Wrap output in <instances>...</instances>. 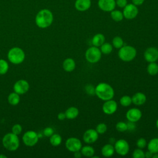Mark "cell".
Here are the masks:
<instances>
[{
    "label": "cell",
    "instance_id": "1",
    "mask_svg": "<svg viewBox=\"0 0 158 158\" xmlns=\"http://www.w3.org/2000/svg\"><path fill=\"white\" fill-rule=\"evenodd\" d=\"M54 20L52 12L47 9L40 10L35 17L36 25L40 28H46L51 25Z\"/></svg>",
    "mask_w": 158,
    "mask_h": 158
},
{
    "label": "cell",
    "instance_id": "2",
    "mask_svg": "<svg viewBox=\"0 0 158 158\" xmlns=\"http://www.w3.org/2000/svg\"><path fill=\"white\" fill-rule=\"evenodd\" d=\"M95 94L98 98L105 101L113 99L114 90L109 84L101 82L98 83L95 87Z\"/></svg>",
    "mask_w": 158,
    "mask_h": 158
},
{
    "label": "cell",
    "instance_id": "3",
    "mask_svg": "<svg viewBox=\"0 0 158 158\" xmlns=\"http://www.w3.org/2000/svg\"><path fill=\"white\" fill-rule=\"evenodd\" d=\"M2 143L3 146L7 150L10 151H16L20 146L18 135H16L13 133H8L6 134L2 138Z\"/></svg>",
    "mask_w": 158,
    "mask_h": 158
},
{
    "label": "cell",
    "instance_id": "4",
    "mask_svg": "<svg viewBox=\"0 0 158 158\" xmlns=\"http://www.w3.org/2000/svg\"><path fill=\"white\" fill-rule=\"evenodd\" d=\"M137 52L136 49L131 46L125 45L118 49V56L120 59L124 62H130L133 60L136 56Z\"/></svg>",
    "mask_w": 158,
    "mask_h": 158
},
{
    "label": "cell",
    "instance_id": "5",
    "mask_svg": "<svg viewBox=\"0 0 158 158\" xmlns=\"http://www.w3.org/2000/svg\"><path fill=\"white\" fill-rule=\"evenodd\" d=\"M8 60L14 64H20L23 62L25 54L23 49L19 47L11 48L7 53Z\"/></svg>",
    "mask_w": 158,
    "mask_h": 158
},
{
    "label": "cell",
    "instance_id": "6",
    "mask_svg": "<svg viewBox=\"0 0 158 158\" xmlns=\"http://www.w3.org/2000/svg\"><path fill=\"white\" fill-rule=\"evenodd\" d=\"M102 56V52L98 47L93 46L88 48L85 52L86 60L91 64H94L100 60Z\"/></svg>",
    "mask_w": 158,
    "mask_h": 158
},
{
    "label": "cell",
    "instance_id": "7",
    "mask_svg": "<svg viewBox=\"0 0 158 158\" xmlns=\"http://www.w3.org/2000/svg\"><path fill=\"white\" fill-rule=\"evenodd\" d=\"M115 152L118 155L123 156L127 155L130 150V146L127 141L124 139H120L114 143Z\"/></svg>",
    "mask_w": 158,
    "mask_h": 158
},
{
    "label": "cell",
    "instance_id": "8",
    "mask_svg": "<svg viewBox=\"0 0 158 158\" xmlns=\"http://www.w3.org/2000/svg\"><path fill=\"white\" fill-rule=\"evenodd\" d=\"M38 139L39 136L37 133L33 130H28L26 131L22 136V141L27 146H35L38 143Z\"/></svg>",
    "mask_w": 158,
    "mask_h": 158
},
{
    "label": "cell",
    "instance_id": "9",
    "mask_svg": "<svg viewBox=\"0 0 158 158\" xmlns=\"http://www.w3.org/2000/svg\"><path fill=\"white\" fill-rule=\"evenodd\" d=\"M65 148L70 152H75L80 151L82 147V143L80 139L76 137H70L65 141Z\"/></svg>",
    "mask_w": 158,
    "mask_h": 158
},
{
    "label": "cell",
    "instance_id": "10",
    "mask_svg": "<svg viewBox=\"0 0 158 158\" xmlns=\"http://www.w3.org/2000/svg\"><path fill=\"white\" fill-rule=\"evenodd\" d=\"M123 9V15L124 18L126 19L132 20L135 19L138 14V9L137 6L133 3L127 4V5Z\"/></svg>",
    "mask_w": 158,
    "mask_h": 158
},
{
    "label": "cell",
    "instance_id": "11",
    "mask_svg": "<svg viewBox=\"0 0 158 158\" xmlns=\"http://www.w3.org/2000/svg\"><path fill=\"white\" fill-rule=\"evenodd\" d=\"M117 107V102L112 99L104 101L102 106V109L103 112L106 115H112L116 112Z\"/></svg>",
    "mask_w": 158,
    "mask_h": 158
},
{
    "label": "cell",
    "instance_id": "12",
    "mask_svg": "<svg viewBox=\"0 0 158 158\" xmlns=\"http://www.w3.org/2000/svg\"><path fill=\"white\" fill-rule=\"evenodd\" d=\"M99 138V134L95 129L89 128L86 130L83 135V139L87 144L95 143Z\"/></svg>",
    "mask_w": 158,
    "mask_h": 158
},
{
    "label": "cell",
    "instance_id": "13",
    "mask_svg": "<svg viewBox=\"0 0 158 158\" xmlns=\"http://www.w3.org/2000/svg\"><path fill=\"white\" fill-rule=\"evenodd\" d=\"M30 88L28 82L25 80H19L17 81L13 86L14 91L19 94H23L26 93Z\"/></svg>",
    "mask_w": 158,
    "mask_h": 158
},
{
    "label": "cell",
    "instance_id": "14",
    "mask_svg": "<svg viewBox=\"0 0 158 158\" xmlns=\"http://www.w3.org/2000/svg\"><path fill=\"white\" fill-rule=\"evenodd\" d=\"M144 58L148 62H156L158 60V49L156 47L148 48L144 52Z\"/></svg>",
    "mask_w": 158,
    "mask_h": 158
},
{
    "label": "cell",
    "instance_id": "15",
    "mask_svg": "<svg viewBox=\"0 0 158 158\" xmlns=\"http://www.w3.org/2000/svg\"><path fill=\"white\" fill-rule=\"evenodd\" d=\"M98 6L101 10L110 12L115 9L116 6L115 0H98Z\"/></svg>",
    "mask_w": 158,
    "mask_h": 158
},
{
    "label": "cell",
    "instance_id": "16",
    "mask_svg": "<svg viewBox=\"0 0 158 158\" xmlns=\"http://www.w3.org/2000/svg\"><path fill=\"white\" fill-rule=\"evenodd\" d=\"M142 117V112L138 108H131L127 110L126 113V118L129 122H136L139 121Z\"/></svg>",
    "mask_w": 158,
    "mask_h": 158
},
{
    "label": "cell",
    "instance_id": "17",
    "mask_svg": "<svg viewBox=\"0 0 158 158\" xmlns=\"http://www.w3.org/2000/svg\"><path fill=\"white\" fill-rule=\"evenodd\" d=\"M91 6V0H76L75 2V9L80 12H84L88 10Z\"/></svg>",
    "mask_w": 158,
    "mask_h": 158
},
{
    "label": "cell",
    "instance_id": "18",
    "mask_svg": "<svg viewBox=\"0 0 158 158\" xmlns=\"http://www.w3.org/2000/svg\"><path fill=\"white\" fill-rule=\"evenodd\" d=\"M132 103L136 106L143 105L146 101V95L141 92H137L131 97Z\"/></svg>",
    "mask_w": 158,
    "mask_h": 158
},
{
    "label": "cell",
    "instance_id": "19",
    "mask_svg": "<svg viewBox=\"0 0 158 158\" xmlns=\"http://www.w3.org/2000/svg\"><path fill=\"white\" fill-rule=\"evenodd\" d=\"M101 154L105 157H110L112 156L115 152L114 146L111 143L104 144L101 148Z\"/></svg>",
    "mask_w": 158,
    "mask_h": 158
},
{
    "label": "cell",
    "instance_id": "20",
    "mask_svg": "<svg viewBox=\"0 0 158 158\" xmlns=\"http://www.w3.org/2000/svg\"><path fill=\"white\" fill-rule=\"evenodd\" d=\"M76 67V64L75 60L72 58L65 59L62 63L63 69L67 72H70L74 70Z\"/></svg>",
    "mask_w": 158,
    "mask_h": 158
},
{
    "label": "cell",
    "instance_id": "21",
    "mask_svg": "<svg viewBox=\"0 0 158 158\" xmlns=\"http://www.w3.org/2000/svg\"><path fill=\"white\" fill-rule=\"evenodd\" d=\"M66 118L69 120H73L77 118L79 114V110L77 107L72 106L67 109L65 112Z\"/></svg>",
    "mask_w": 158,
    "mask_h": 158
},
{
    "label": "cell",
    "instance_id": "22",
    "mask_svg": "<svg viewBox=\"0 0 158 158\" xmlns=\"http://www.w3.org/2000/svg\"><path fill=\"white\" fill-rule=\"evenodd\" d=\"M105 42V36L102 33H97L94 35L91 40L93 46L100 47Z\"/></svg>",
    "mask_w": 158,
    "mask_h": 158
},
{
    "label": "cell",
    "instance_id": "23",
    "mask_svg": "<svg viewBox=\"0 0 158 158\" xmlns=\"http://www.w3.org/2000/svg\"><path fill=\"white\" fill-rule=\"evenodd\" d=\"M147 148L148 150L154 153L158 152V138H152L147 143Z\"/></svg>",
    "mask_w": 158,
    "mask_h": 158
},
{
    "label": "cell",
    "instance_id": "24",
    "mask_svg": "<svg viewBox=\"0 0 158 158\" xmlns=\"http://www.w3.org/2000/svg\"><path fill=\"white\" fill-rule=\"evenodd\" d=\"M80 152L83 156L87 157H91L94 154L95 151L93 146L89 145H86L81 147Z\"/></svg>",
    "mask_w": 158,
    "mask_h": 158
},
{
    "label": "cell",
    "instance_id": "25",
    "mask_svg": "<svg viewBox=\"0 0 158 158\" xmlns=\"http://www.w3.org/2000/svg\"><path fill=\"white\" fill-rule=\"evenodd\" d=\"M20 94H17L15 92H12L10 93L7 98V101L9 104H10L12 106H16L20 102Z\"/></svg>",
    "mask_w": 158,
    "mask_h": 158
},
{
    "label": "cell",
    "instance_id": "26",
    "mask_svg": "<svg viewBox=\"0 0 158 158\" xmlns=\"http://www.w3.org/2000/svg\"><path fill=\"white\" fill-rule=\"evenodd\" d=\"M147 72L149 75L154 76L158 73V64L156 62H149L147 66Z\"/></svg>",
    "mask_w": 158,
    "mask_h": 158
},
{
    "label": "cell",
    "instance_id": "27",
    "mask_svg": "<svg viewBox=\"0 0 158 158\" xmlns=\"http://www.w3.org/2000/svg\"><path fill=\"white\" fill-rule=\"evenodd\" d=\"M110 17L115 22H120L122 21L124 17L123 15V12L119 10L114 9L110 12Z\"/></svg>",
    "mask_w": 158,
    "mask_h": 158
},
{
    "label": "cell",
    "instance_id": "28",
    "mask_svg": "<svg viewBox=\"0 0 158 158\" xmlns=\"http://www.w3.org/2000/svg\"><path fill=\"white\" fill-rule=\"evenodd\" d=\"M49 142L53 146H58L62 143V137L60 135L57 133H54L50 136Z\"/></svg>",
    "mask_w": 158,
    "mask_h": 158
},
{
    "label": "cell",
    "instance_id": "29",
    "mask_svg": "<svg viewBox=\"0 0 158 158\" xmlns=\"http://www.w3.org/2000/svg\"><path fill=\"white\" fill-rule=\"evenodd\" d=\"M100 50L103 54L108 55L110 53L112 52L113 50V46L112 45L108 42H104L101 46H100Z\"/></svg>",
    "mask_w": 158,
    "mask_h": 158
},
{
    "label": "cell",
    "instance_id": "30",
    "mask_svg": "<svg viewBox=\"0 0 158 158\" xmlns=\"http://www.w3.org/2000/svg\"><path fill=\"white\" fill-rule=\"evenodd\" d=\"M112 45L116 49H120L124 45V42L120 36H117L112 39Z\"/></svg>",
    "mask_w": 158,
    "mask_h": 158
},
{
    "label": "cell",
    "instance_id": "31",
    "mask_svg": "<svg viewBox=\"0 0 158 158\" xmlns=\"http://www.w3.org/2000/svg\"><path fill=\"white\" fill-rule=\"evenodd\" d=\"M120 104L123 107H128L132 103L131 97L128 95H124L122 96L119 100Z\"/></svg>",
    "mask_w": 158,
    "mask_h": 158
},
{
    "label": "cell",
    "instance_id": "32",
    "mask_svg": "<svg viewBox=\"0 0 158 158\" xmlns=\"http://www.w3.org/2000/svg\"><path fill=\"white\" fill-rule=\"evenodd\" d=\"M9 69V64L4 59H0V75L6 74Z\"/></svg>",
    "mask_w": 158,
    "mask_h": 158
},
{
    "label": "cell",
    "instance_id": "33",
    "mask_svg": "<svg viewBox=\"0 0 158 158\" xmlns=\"http://www.w3.org/2000/svg\"><path fill=\"white\" fill-rule=\"evenodd\" d=\"M115 128L119 132H124L127 130V123L123 121L118 122L115 125Z\"/></svg>",
    "mask_w": 158,
    "mask_h": 158
},
{
    "label": "cell",
    "instance_id": "34",
    "mask_svg": "<svg viewBox=\"0 0 158 158\" xmlns=\"http://www.w3.org/2000/svg\"><path fill=\"white\" fill-rule=\"evenodd\" d=\"M95 130L99 135H102L107 131V127L104 123H99L97 125Z\"/></svg>",
    "mask_w": 158,
    "mask_h": 158
},
{
    "label": "cell",
    "instance_id": "35",
    "mask_svg": "<svg viewBox=\"0 0 158 158\" xmlns=\"http://www.w3.org/2000/svg\"><path fill=\"white\" fill-rule=\"evenodd\" d=\"M132 156L133 158H144L145 154L144 152L143 151L142 149L138 148L133 151L132 153Z\"/></svg>",
    "mask_w": 158,
    "mask_h": 158
},
{
    "label": "cell",
    "instance_id": "36",
    "mask_svg": "<svg viewBox=\"0 0 158 158\" xmlns=\"http://www.w3.org/2000/svg\"><path fill=\"white\" fill-rule=\"evenodd\" d=\"M22 131V127L20 124H15L12 127V133L16 135H19Z\"/></svg>",
    "mask_w": 158,
    "mask_h": 158
},
{
    "label": "cell",
    "instance_id": "37",
    "mask_svg": "<svg viewBox=\"0 0 158 158\" xmlns=\"http://www.w3.org/2000/svg\"><path fill=\"white\" fill-rule=\"evenodd\" d=\"M147 141L144 138H139L136 141V146L140 149H144L147 146Z\"/></svg>",
    "mask_w": 158,
    "mask_h": 158
},
{
    "label": "cell",
    "instance_id": "38",
    "mask_svg": "<svg viewBox=\"0 0 158 158\" xmlns=\"http://www.w3.org/2000/svg\"><path fill=\"white\" fill-rule=\"evenodd\" d=\"M43 134L47 137H50L52 135L54 134V130L52 129V128L49 127H46L43 130Z\"/></svg>",
    "mask_w": 158,
    "mask_h": 158
},
{
    "label": "cell",
    "instance_id": "39",
    "mask_svg": "<svg viewBox=\"0 0 158 158\" xmlns=\"http://www.w3.org/2000/svg\"><path fill=\"white\" fill-rule=\"evenodd\" d=\"M86 92L89 95H94L95 94V88L93 87V86L91 85H88L85 87Z\"/></svg>",
    "mask_w": 158,
    "mask_h": 158
},
{
    "label": "cell",
    "instance_id": "40",
    "mask_svg": "<svg viewBox=\"0 0 158 158\" xmlns=\"http://www.w3.org/2000/svg\"><path fill=\"white\" fill-rule=\"evenodd\" d=\"M127 0H115L116 6L120 8H123L127 5Z\"/></svg>",
    "mask_w": 158,
    "mask_h": 158
},
{
    "label": "cell",
    "instance_id": "41",
    "mask_svg": "<svg viewBox=\"0 0 158 158\" xmlns=\"http://www.w3.org/2000/svg\"><path fill=\"white\" fill-rule=\"evenodd\" d=\"M127 123V130H130V131H132L133 130H135L136 125L135 124V122H129Z\"/></svg>",
    "mask_w": 158,
    "mask_h": 158
},
{
    "label": "cell",
    "instance_id": "42",
    "mask_svg": "<svg viewBox=\"0 0 158 158\" xmlns=\"http://www.w3.org/2000/svg\"><path fill=\"white\" fill-rule=\"evenodd\" d=\"M145 0H131V2L133 4H135L136 6L142 5Z\"/></svg>",
    "mask_w": 158,
    "mask_h": 158
},
{
    "label": "cell",
    "instance_id": "43",
    "mask_svg": "<svg viewBox=\"0 0 158 158\" xmlns=\"http://www.w3.org/2000/svg\"><path fill=\"white\" fill-rule=\"evenodd\" d=\"M57 118L59 120H64L65 118H66L65 114V112H60L57 115Z\"/></svg>",
    "mask_w": 158,
    "mask_h": 158
},
{
    "label": "cell",
    "instance_id": "44",
    "mask_svg": "<svg viewBox=\"0 0 158 158\" xmlns=\"http://www.w3.org/2000/svg\"><path fill=\"white\" fill-rule=\"evenodd\" d=\"M144 154H145V157H146V158H151V157H152L153 153L151 152V151H149V150H148L146 152H144Z\"/></svg>",
    "mask_w": 158,
    "mask_h": 158
},
{
    "label": "cell",
    "instance_id": "45",
    "mask_svg": "<svg viewBox=\"0 0 158 158\" xmlns=\"http://www.w3.org/2000/svg\"><path fill=\"white\" fill-rule=\"evenodd\" d=\"M74 153V157H75V158H80L81 157V156H82V154H81V152H80V151H76V152H73Z\"/></svg>",
    "mask_w": 158,
    "mask_h": 158
},
{
    "label": "cell",
    "instance_id": "46",
    "mask_svg": "<svg viewBox=\"0 0 158 158\" xmlns=\"http://www.w3.org/2000/svg\"><path fill=\"white\" fill-rule=\"evenodd\" d=\"M152 158H158V152L157 153H154L152 155Z\"/></svg>",
    "mask_w": 158,
    "mask_h": 158
},
{
    "label": "cell",
    "instance_id": "47",
    "mask_svg": "<svg viewBox=\"0 0 158 158\" xmlns=\"http://www.w3.org/2000/svg\"><path fill=\"white\" fill-rule=\"evenodd\" d=\"M0 158H7V156L4 154H0Z\"/></svg>",
    "mask_w": 158,
    "mask_h": 158
},
{
    "label": "cell",
    "instance_id": "48",
    "mask_svg": "<svg viewBox=\"0 0 158 158\" xmlns=\"http://www.w3.org/2000/svg\"><path fill=\"white\" fill-rule=\"evenodd\" d=\"M156 128H157L158 130V119L156 120Z\"/></svg>",
    "mask_w": 158,
    "mask_h": 158
},
{
    "label": "cell",
    "instance_id": "49",
    "mask_svg": "<svg viewBox=\"0 0 158 158\" xmlns=\"http://www.w3.org/2000/svg\"><path fill=\"white\" fill-rule=\"evenodd\" d=\"M91 157H92V158H99V156H94V155H93Z\"/></svg>",
    "mask_w": 158,
    "mask_h": 158
}]
</instances>
